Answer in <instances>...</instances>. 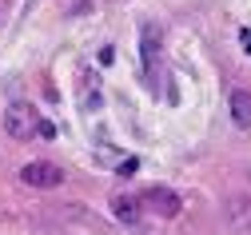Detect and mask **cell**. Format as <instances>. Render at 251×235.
<instances>
[{"instance_id": "6", "label": "cell", "mask_w": 251, "mask_h": 235, "mask_svg": "<svg viewBox=\"0 0 251 235\" xmlns=\"http://www.w3.org/2000/svg\"><path fill=\"white\" fill-rule=\"evenodd\" d=\"M227 104H231V120H235L239 128H251V92H247V88H231Z\"/></svg>"}, {"instance_id": "5", "label": "cell", "mask_w": 251, "mask_h": 235, "mask_svg": "<svg viewBox=\"0 0 251 235\" xmlns=\"http://www.w3.org/2000/svg\"><path fill=\"white\" fill-rule=\"evenodd\" d=\"M112 215H116L120 223L136 227V223L144 219V199H136V195H116V199H112Z\"/></svg>"}, {"instance_id": "9", "label": "cell", "mask_w": 251, "mask_h": 235, "mask_svg": "<svg viewBox=\"0 0 251 235\" xmlns=\"http://www.w3.org/2000/svg\"><path fill=\"white\" fill-rule=\"evenodd\" d=\"M36 136H44V140H56V124H52V120H40V124H36Z\"/></svg>"}, {"instance_id": "3", "label": "cell", "mask_w": 251, "mask_h": 235, "mask_svg": "<svg viewBox=\"0 0 251 235\" xmlns=\"http://www.w3.org/2000/svg\"><path fill=\"white\" fill-rule=\"evenodd\" d=\"M20 180L28 187H60L64 183V172H60L56 163H48V159H32V163L20 167Z\"/></svg>"}, {"instance_id": "8", "label": "cell", "mask_w": 251, "mask_h": 235, "mask_svg": "<svg viewBox=\"0 0 251 235\" xmlns=\"http://www.w3.org/2000/svg\"><path fill=\"white\" fill-rule=\"evenodd\" d=\"M96 159H100L104 167H120V159H124V156H120V152H112V148H96Z\"/></svg>"}, {"instance_id": "1", "label": "cell", "mask_w": 251, "mask_h": 235, "mask_svg": "<svg viewBox=\"0 0 251 235\" xmlns=\"http://www.w3.org/2000/svg\"><path fill=\"white\" fill-rule=\"evenodd\" d=\"M36 124H40V120H36V112L28 108L24 100H16V104H8V112H4V131H8L12 140H28V136L36 131Z\"/></svg>"}, {"instance_id": "7", "label": "cell", "mask_w": 251, "mask_h": 235, "mask_svg": "<svg viewBox=\"0 0 251 235\" xmlns=\"http://www.w3.org/2000/svg\"><path fill=\"white\" fill-rule=\"evenodd\" d=\"M231 223H235V227H251V199H247V195L231 199Z\"/></svg>"}, {"instance_id": "4", "label": "cell", "mask_w": 251, "mask_h": 235, "mask_svg": "<svg viewBox=\"0 0 251 235\" xmlns=\"http://www.w3.org/2000/svg\"><path fill=\"white\" fill-rule=\"evenodd\" d=\"M140 60H144L148 76L160 68V28L155 24H144V32H140Z\"/></svg>"}, {"instance_id": "2", "label": "cell", "mask_w": 251, "mask_h": 235, "mask_svg": "<svg viewBox=\"0 0 251 235\" xmlns=\"http://www.w3.org/2000/svg\"><path fill=\"white\" fill-rule=\"evenodd\" d=\"M140 199H144L148 211L164 215V219H176V215L183 211V199H179V191H172V187H148Z\"/></svg>"}, {"instance_id": "10", "label": "cell", "mask_w": 251, "mask_h": 235, "mask_svg": "<svg viewBox=\"0 0 251 235\" xmlns=\"http://www.w3.org/2000/svg\"><path fill=\"white\" fill-rule=\"evenodd\" d=\"M120 172H124V176H132V172H136V159H132V156H124V163H120Z\"/></svg>"}, {"instance_id": "11", "label": "cell", "mask_w": 251, "mask_h": 235, "mask_svg": "<svg viewBox=\"0 0 251 235\" xmlns=\"http://www.w3.org/2000/svg\"><path fill=\"white\" fill-rule=\"evenodd\" d=\"M239 44H243V52H251V28H243V32H239Z\"/></svg>"}]
</instances>
